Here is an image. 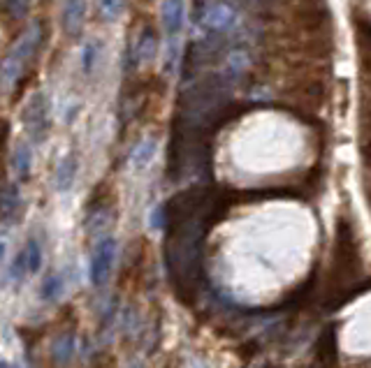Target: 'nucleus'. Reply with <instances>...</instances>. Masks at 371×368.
Here are the masks:
<instances>
[{
    "mask_svg": "<svg viewBox=\"0 0 371 368\" xmlns=\"http://www.w3.org/2000/svg\"><path fill=\"white\" fill-rule=\"evenodd\" d=\"M79 172V160L75 153H68L61 158V163L56 167V174H54V186H56L58 193H70V188L75 186Z\"/></svg>",
    "mask_w": 371,
    "mask_h": 368,
    "instance_id": "8",
    "label": "nucleus"
},
{
    "mask_svg": "<svg viewBox=\"0 0 371 368\" xmlns=\"http://www.w3.org/2000/svg\"><path fill=\"white\" fill-rule=\"evenodd\" d=\"M100 58V42L98 39H86V44L82 46V72L84 77H91L96 72Z\"/></svg>",
    "mask_w": 371,
    "mask_h": 368,
    "instance_id": "14",
    "label": "nucleus"
},
{
    "mask_svg": "<svg viewBox=\"0 0 371 368\" xmlns=\"http://www.w3.org/2000/svg\"><path fill=\"white\" fill-rule=\"evenodd\" d=\"M23 255H26V267H28V274H37L39 269H42V248L35 241V239H30L23 248Z\"/></svg>",
    "mask_w": 371,
    "mask_h": 368,
    "instance_id": "15",
    "label": "nucleus"
},
{
    "mask_svg": "<svg viewBox=\"0 0 371 368\" xmlns=\"http://www.w3.org/2000/svg\"><path fill=\"white\" fill-rule=\"evenodd\" d=\"M39 44H42V26L35 21L23 30L17 42L12 44L10 53L3 58V65H0V84L5 88H12L17 84L23 77V72H26V68L30 65V61L37 56Z\"/></svg>",
    "mask_w": 371,
    "mask_h": 368,
    "instance_id": "1",
    "label": "nucleus"
},
{
    "mask_svg": "<svg viewBox=\"0 0 371 368\" xmlns=\"http://www.w3.org/2000/svg\"><path fill=\"white\" fill-rule=\"evenodd\" d=\"M5 10L14 21H21L28 17L30 12V0H5Z\"/></svg>",
    "mask_w": 371,
    "mask_h": 368,
    "instance_id": "19",
    "label": "nucleus"
},
{
    "mask_svg": "<svg viewBox=\"0 0 371 368\" xmlns=\"http://www.w3.org/2000/svg\"><path fill=\"white\" fill-rule=\"evenodd\" d=\"M0 368H12L10 364H5V362H0Z\"/></svg>",
    "mask_w": 371,
    "mask_h": 368,
    "instance_id": "24",
    "label": "nucleus"
},
{
    "mask_svg": "<svg viewBox=\"0 0 371 368\" xmlns=\"http://www.w3.org/2000/svg\"><path fill=\"white\" fill-rule=\"evenodd\" d=\"M30 167H33V153H30V146L28 144H17V148H14L12 153V172L17 179H28L30 174Z\"/></svg>",
    "mask_w": 371,
    "mask_h": 368,
    "instance_id": "12",
    "label": "nucleus"
},
{
    "mask_svg": "<svg viewBox=\"0 0 371 368\" xmlns=\"http://www.w3.org/2000/svg\"><path fill=\"white\" fill-rule=\"evenodd\" d=\"M158 53V35L153 28H142L137 42L130 46V56H132V65H146L151 63Z\"/></svg>",
    "mask_w": 371,
    "mask_h": 368,
    "instance_id": "7",
    "label": "nucleus"
},
{
    "mask_svg": "<svg viewBox=\"0 0 371 368\" xmlns=\"http://www.w3.org/2000/svg\"><path fill=\"white\" fill-rule=\"evenodd\" d=\"M79 109H82V105H73V109L68 107V111H65V123L70 125V123H75V118H77V114H79Z\"/></svg>",
    "mask_w": 371,
    "mask_h": 368,
    "instance_id": "20",
    "label": "nucleus"
},
{
    "mask_svg": "<svg viewBox=\"0 0 371 368\" xmlns=\"http://www.w3.org/2000/svg\"><path fill=\"white\" fill-rule=\"evenodd\" d=\"M96 7H98V14L102 21L114 23L123 17L125 7H128V0H96Z\"/></svg>",
    "mask_w": 371,
    "mask_h": 368,
    "instance_id": "13",
    "label": "nucleus"
},
{
    "mask_svg": "<svg viewBox=\"0 0 371 368\" xmlns=\"http://www.w3.org/2000/svg\"><path fill=\"white\" fill-rule=\"evenodd\" d=\"M21 123H23V130L28 134V139L33 144H42L46 139L49 127H51V107L42 91L33 93L26 100V105H23V111H21Z\"/></svg>",
    "mask_w": 371,
    "mask_h": 368,
    "instance_id": "2",
    "label": "nucleus"
},
{
    "mask_svg": "<svg viewBox=\"0 0 371 368\" xmlns=\"http://www.w3.org/2000/svg\"><path fill=\"white\" fill-rule=\"evenodd\" d=\"M114 260H116V239L114 236H102L100 241L96 243V248H93L91 267H89L91 283L96 287L107 283L109 274H112Z\"/></svg>",
    "mask_w": 371,
    "mask_h": 368,
    "instance_id": "3",
    "label": "nucleus"
},
{
    "mask_svg": "<svg viewBox=\"0 0 371 368\" xmlns=\"http://www.w3.org/2000/svg\"><path fill=\"white\" fill-rule=\"evenodd\" d=\"M3 258H5V241L0 239V262H3Z\"/></svg>",
    "mask_w": 371,
    "mask_h": 368,
    "instance_id": "23",
    "label": "nucleus"
},
{
    "mask_svg": "<svg viewBox=\"0 0 371 368\" xmlns=\"http://www.w3.org/2000/svg\"><path fill=\"white\" fill-rule=\"evenodd\" d=\"M158 153V139L156 137H144L137 141V146L130 151V167L135 172H144L149 165L153 163V158Z\"/></svg>",
    "mask_w": 371,
    "mask_h": 368,
    "instance_id": "9",
    "label": "nucleus"
},
{
    "mask_svg": "<svg viewBox=\"0 0 371 368\" xmlns=\"http://www.w3.org/2000/svg\"><path fill=\"white\" fill-rule=\"evenodd\" d=\"M5 137H7V125H5L3 121H0V148H3Z\"/></svg>",
    "mask_w": 371,
    "mask_h": 368,
    "instance_id": "21",
    "label": "nucleus"
},
{
    "mask_svg": "<svg viewBox=\"0 0 371 368\" xmlns=\"http://www.w3.org/2000/svg\"><path fill=\"white\" fill-rule=\"evenodd\" d=\"M315 355H318L320 366L334 368V362H337V331L332 329V326L322 331L320 341H318V350H315Z\"/></svg>",
    "mask_w": 371,
    "mask_h": 368,
    "instance_id": "11",
    "label": "nucleus"
},
{
    "mask_svg": "<svg viewBox=\"0 0 371 368\" xmlns=\"http://www.w3.org/2000/svg\"><path fill=\"white\" fill-rule=\"evenodd\" d=\"M73 338L65 334V336H61V338L56 341V345L51 348V355H54V359L56 362H61V364H65V362H70V357H73Z\"/></svg>",
    "mask_w": 371,
    "mask_h": 368,
    "instance_id": "17",
    "label": "nucleus"
},
{
    "mask_svg": "<svg viewBox=\"0 0 371 368\" xmlns=\"http://www.w3.org/2000/svg\"><path fill=\"white\" fill-rule=\"evenodd\" d=\"M365 160L371 165V144H369V146H365Z\"/></svg>",
    "mask_w": 371,
    "mask_h": 368,
    "instance_id": "22",
    "label": "nucleus"
},
{
    "mask_svg": "<svg viewBox=\"0 0 371 368\" xmlns=\"http://www.w3.org/2000/svg\"><path fill=\"white\" fill-rule=\"evenodd\" d=\"M184 19H186L184 0H163L161 21H163L165 35H168V42H177V37L181 35V30H184Z\"/></svg>",
    "mask_w": 371,
    "mask_h": 368,
    "instance_id": "5",
    "label": "nucleus"
},
{
    "mask_svg": "<svg viewBox=\"0 0 371 368\" xmlns=\"http://www.w3.org/2000/svg\"><path fill=\"white\" fill-rule=\"evenodd\" d=\"M86 10H89V0H63L61 21H63V30H65L68 37L77 39L82 35Z\"/></svg>",
    "mask_w": 371,
    "mask_h": 368,
    "instance_id": "6",
    "label": "nucleus"
},
{
    "mask_svg": "<svg viewBox=\"0 0 371 368\" xmlns=\"http://www.w3.org/2000/svg\"><path fill=\"white\" fill-rule=\"evenodd\" d=\"M63 276L61 274H51L46 276V281L42 283V297L44 299H58L63 292Z\"/></svg>",
    "mask_w": 371,
    "mask_h": 368,
    "instance_id": "18",
    "label": "nucleus"
},
{
    "mask_svg": "<svg viewBox=\"0 0 371 368\" xmlns=\"http://www.w3.org/2000/svg\"><path fill=\"white\" fill-rule=\"evenodd\" d=\"M109 225V211L107 206H100V209H93L89 220H86V229L91 231V234H98V231H105Z\"/></svg>",
    "mask_w": 371,
    "mask_h": 368,
    "instance_id": "16",
    "label": "nucleus"
},
{
    "mask_svg": "<svg viewBox=\"0 0 371 368\" xmlns=\"http://www.w3.org/2000/svg\"><path fill=\"white\" fill-rule=\"evenodd\" d=\"M23 209V202H21V193L17 186H5L0 188V215L5 220H17L19 213Z\"/></svg>",
    "mask_w": 371,
    "mask_h": 368,
    "instance_id": "10",
    "label": "nucleus"
},
{
    "mask_svg": "<svg viewBox=\"0 0 371 368\" xmlns=\"http://www.w3.org/2000/svg\"><path fill=\"white\" fill-rule=\"evenodd\" d=\"M237 14L227 3H209L204 5V10L200 14V23L202 28L207 30L209 35H225L227 30L234 26Z\"/></svg>",
    "mask_w": 371,
    "mask_h": 368,
    "instance_id": "4",
    "label": "nucleus"
}]
</instances>
